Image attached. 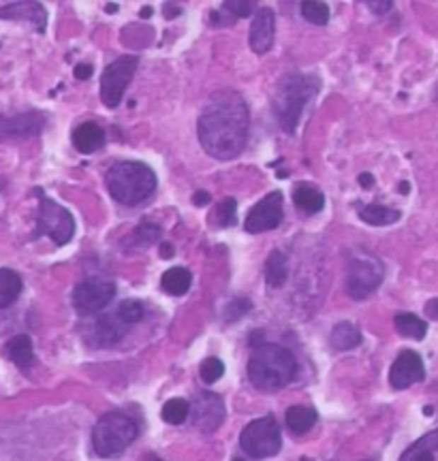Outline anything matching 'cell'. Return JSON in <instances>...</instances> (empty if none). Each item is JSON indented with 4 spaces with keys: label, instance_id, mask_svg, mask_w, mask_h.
I'll list each match as a JSON object with an SVG mask.
<instances>
[{
    "label": "cell",
    "instance_id": "obj_1",
    "mask_svg": "<svg viewBox=\"0 0 438 461\" xmlns=\"http://www.w3.org/2000/svg\"><path fill=\"white\" fill-rule=\"evenodd\" d=\"M248 107L240 92L221 90L212 94L199 115V144L218 161L240 156L248 141Z\"/></svg>",
    "mask_w": 438,
    "mask_h": 461
},
{
    "label": "cell",
    "instance_id": "obj_2",
    "mask_svg": "<svg viewBox=\"0 0 438 461\" xmlns=\"http://www.w3.org/2000/svg\"><path fill=\"white\" fill-rule=\"evenodd\" d=\"M297 376V361L278 344H261L248 361V378L261 391H278Z\"/></svg>",
    "mask_w": 438,
    "mask_h": 461
},
{
    "label": "cell",
    "instance_id": "obj_3",
    "mask_svg": "<svg viewBox=\"0 0 438 461\" xmlns=\"http://www.w3.org/2000/svg\"><path fill=\"white\" fill-rule=\"evenodd\" d=\"M318 86L321 81L316 77L304 75V73H291L282 77V81L278 83L272 96V109L284 133L289 135L295 133L299 118L304 113V107L314 98V94L318 92Z\"/></svg>",
    "mask_w": 438,
    "mask_h": 461
},
{
    "label": "cell",
    "instance_id": "obj_4",
    "mask_svg": "<svg viewBox=\"0 0 438 461\" xmlns=\"http://www.w3.org/2000/svg\"><path fill=\"white\" fill-rule=\"evenodd\" d=\"M107 190L118 203L127 207L142 205L156 190V175L146 163L125 161L116 163L105 175Z\"/></svg>",
    "mask_w": 438,
    "mask_h": 461
},
{
    "label": "cell",
    "instance_id": "obj_5",
    "mask_svg": "<svg viewBox=\"0 0 438 461\" xmlns=\"http://www.w3.org/2000/svg\"><path fill=\"white\" fill-rule=\"evenodd\" d=\"M137 438V425L122 412L103 414L92 429V446L98 457H116Z\"/></svg>",
    "mask_w": 438,
    "mask_h": 461
},
{
    "label": "cell",
    "instance_id": "obj_6",
    "mask_svg": "<svg viewBox=\"0 0 438 461\" xmlns=\"http://www.w3.org/2000/svg\"><path fill=\"white\" fill-rule=\"evenodd\" d=\"M385 276V267L383 263L366 252V250H357L351 259H349V272H347V293L362 301L366 297H370L383 282Z\"/></svg>",
    "mask_w": 438,
    "mask_h": 461
},
{
    "label": "cell",
    "instance_id": "obj_7",
    "mask_svg": "<svg viewBox=\"0 0 438 461\" xmlns=\"http://www.w3.org/2000/svg\"><path fill=\"white\" fill-rule=\"evenodd\" d=\"M39 216H37V233L39 235H47L56 246H64L73 240L75 235V220L71 216V211L62 205H58L56 201H52L50 197H45L39 190Z\"/></svg>",
    "mask_w": 438,
    "mask_h": 461
},
{
    "label": "cell",
    "instance_id": "obj_8",
    "mask_svg": "<svg viewBox=\"0 0 438 461\" xmlns=\"http://www.w3.org/2000/svg\"><path fill=\"white\" fill-rule=\"evenodd\" d=\"M282 438H280V427L274 416H261L248 423L240 436V446L248 457L255 459H265L274 457L280 450Z\"/></svg>",
    "mask_w": 438,
    "mask_h": 461
},
{
    "label": "cell",
    "instance_id": "obj_9",
    "mask_svg": "<svg viewBox=\"0 0 438 461\" xmlns=\"http://www.w3.org/2000/svg\"><path fill=\"white\" fill-rule=\"evenodd\" d=\"M139 66V58L137 56H122L118 60H114L109 66H105L103 75H100V100L109 107L116 109L125 96V90L129 88L135 71Z\"/></svg>",
    "mask_w": 438,
    "mask_h": 461
},
{
    "label": "cell",
    "instance_id": "obj_10",
    "mask_svg": "<svg viewBox=\"0 0 438 461\" xmlns=\"http://www.w3.org/2000/svg\"><path fill=\"white\" fill-rule=\"evenodd\" d=\"M116 284L103 278H86L73 291V305L79 314H96L112 303Z\"/></svg>",
    "mask_w": 438,
    "mask_h": 461
},
{
    "label": "cell",
    "instance_id": "obj_11",
    "mask_svg": "<svg viewBox=\"0 0 438 461\" xmlns=\"http://www.w3.org/2000/svg\"><path fill=\"white\" fill-rule=\"evenodd\" d=\"M282 222V192L274 190L265 194L246 216L244 228L248 233H265Z\"/></svg>",
    "mask_w": 438,
    "mask_h": 461
},
{
    "label": "cell",
    "instance_id": "obj_12",
    "mask_svg": "<svg viewBox=\"0 0 438 461\" xmlns=\"http://www.w3.org/2000/svg\"><path fill=\"white\" fill-rule=\"evenodd\" d=\"M225 419V408H223V399L216 393L203 391L195 397L192 402V423L197 429H201L203 433H212L218 425Z\"/></svg>",
    "mask_w": 438,
    "mask_h": 461
},
{
    "label": "cell",
    "instance_id": "obj_13",
    "mask_svg": "<svg viewBox=\"0 0 438 461\" xmlns=\"http://www.w3.org/2000/svg\"><path fill=\"white\" fill-rule=\"evenodd\" d=\"M423 378H425V368L415 351H402L389 370V385L398 391L408 389L410 385L421 383Z\"/></svg>",
    "mask_w": 438,
    "mask_h": 461
},
{
    "label": "cell",
    "instance_id": "obj_14",
    "mask_svg": "<svg viewBox=\"0 0 438 461\" xmlns=\"http://www.w3.org/2000/svg\"><path fill=\"white\" fill-rule=\"evenodd\" d=\"M45 127V115L39 111H26L13 118H0V141L3 139H22L35 137Z\"/></svg>",
    "mask_w": 438,
    "mask_h": 461
},
{
    "label": "cell",
    "instance_id": "obj_15",
    "mask_svg": "<svg viewBox=\"0 0 438 461\" xmlns=\"http://www.w3.org/2000/svg\"><path fill=\"white\" fill-rule=\"evenodd\" d=\"M274 33H276L274 11L267 7L259 9L250 24V49L255 54H267L274 45Z\"/></svg>",
    "mask_w": 438,
    "mask_h": 461
},
{
    "label": "cell",
    "instance_id": "obj_16",
    "mask_svg": "<svg viewBox=\"0 0 438 461\" xmlns=\"http://www.w3.org/2000/svg\"><path fill=\"white\" fill-rule=\"evenodd\" d=\"M0 20H28L39 33H45L47 11L39 3H11L0 9Z\"/></svg>",
    "mask_w": 438,
    "mask_h": 461
},
{
    "label": "cell",
    "instance_id": "obj_17",
    "mask_svg": "<svg viewBox=\"0 0 438 461\" xmlns=\"http://www.w3.org/2000/svg\"><path fill=\"white\" fill-rule=\"evenodd\" d=\"M3 355L13 361L22 372H28L35 363V351L28 335H16L3 346Z\"/></svg>",
    "mask_w": 438,
    "mask_h": 461
},
{
    "label": "cell",
    "instance_id": "obj_18",
    "mask_svg": "<svg viewBox=\"0 0 438 461\" xmlns=\"http://www.w3.org/2000/svg\"><path fill=\"white\" fill-rule=\"evenodd\" d=\"M129 325L114 312V314H107V316H100L96 320V327H94V337L100 346H114L116 342H120L127 333Z\"/></svg>",
    "mask_w": 438,
    "mask_h": 461
},
{
    "label": "cell",
    "instance_id": "obj_19",
    "mask_svg": "<svg viewBox=\"0 0 438 461\" xmlns=\"http://www.w3.org/2000/svg\"><path fill=\"white\" fill-rule=\"evenodd\" d=\"M73 146L81 154H92L105 144V131L94 122H83L73 131Z\"/></svg>",
    "mask_w": 438,
    "mask_h": 461
},
{
    "label": "cell",
    "instance_id": "obj_20",
    "mask_svg": "<svg viewBox=\"0 0 438 461\" xmlns=\"http://www.w3.org/2000/svg\"><path fill=\"white\" fill-rule=\"evenodd\" d=\"M434 453H438V429L421 436L413 442L400 457V461H434Z\"/></svg>",
    "mask_w": 438,
    "mask_h": 461
},
{
    "label": "cell",
    "instance_id": "obj_21",
    "mask_svg": "<svg viewBox=\"0 0 438 461\" xmlns=\"http://www.w3.org/2000/svg\"><path fill=\"white\" fill-rule=\"evenodd\" d=\"M287 419V427L295 433V436H304L306 431H310L316 423V410L310 406H291L284 414Z\"/></svg>",
    "mask_w": 438,
    "mask_h": 461
},
{
    "label": "cell",
    "instance_id": "obj_22",
    "mask_svg": "<svg viewBox=\"0 0 438 461\" xmlns=\"http://www.w3.org/2000/svg\"><path fill=\"white\" fill-rule=\"evenodd\" d=\"M330 344H332V349H336V351H351V349H355V346L362 344V333L353 322L345 320V322H338L332 329Z\"/></svg>",
    "mask_w": 438,
    "mask_h": 461
},
{
    "label": "cell",
    "instance_id": "obj_23",
    "mask_svg": "<svg viewBox=\"0 0 438 461\" xmlns=\"http://www.w3.org/2000/svg\"><path fill=\"white\" fill-rule=\"evenodd\" d=\"M22 278L13 269H0V310L13 305L22 293Z\"/></svg>",
    "mask_w": 438,
    "mask_h": 461
},
{
    "label": "cell",
    "instance_id": "obj_24",
    "mask_svg": "<svg viewBox=\"0 0 438 461\" xmlns=\"http://www.w3.org/2000/svg\"><path fill=\"white\" fill-rule=\"evenodd\" d=\"M293 203L297 209L306 211V214H316L323 209L325 205V197L323 192H318L314 186H308V184H299L295 190H293Z\"/></svg>",
    "mask_w": 438,
    "mask_h": 461
},
{
    "label": "cell",
    "instance_id": "obj_25",
    "mask_svg": "<svg viewBox=\"0 0 438 461\" xmlns=\"http://www.w3.org/2000/svg\"><path fill=\"white\" fill-rule=\"evenodd\" d=\"M190 282H192V276H190V272L186 267H171L161 278L163 291L173 295V297L184 295L190 288Z\"/></svg>",
    "mask_w": 438,
    "mask_h": 461
},
{
    "label": "cell",
    "instance_id": "obj_26",
    "mask_svg": "<svg viewBox=\"0 0 438 461\" xmlns=\"http://www.w3.org/2000/svg\"><path fill=\"white\" fill-rule=\"evenodd\" d=\"M161 235H163V230H161L159 224L142 222V224L133 230V233L125 240V246H127V248H139V250H144V248L156 244V242L161 240Z\"/></svg>",
    "mask_w": 438,
    "mask_h": 461
},
{
    "label": "cell",
    "instance_id": "obj_27",
    "mask_svg": "<svg viewBox=\"0 0 438 461\" xmlns=\"http://www.w3.org/2000/svg\"><path fill=\"white\" fill-rule=\"evenodd\" d=\"M393 325L398 329V333L402 337H410V339H423L427 333V322L421 320L419 316L410 314V312H400L393 318Z\"/></svg>",
    "mask_w": 438,
    "mask_h": 461
},
{
    "label": "cell",
    "instance_id": "obj_28",
    "mask_svg": "<svg viewBox=\"0 0 438 461\" xmlns=\"http://www.w3.org/2000/svg\"><path fill=\"white\" fill-rule=\"evenodd\" d=\"M400 211L398 209H391V207H385V205H366V207H359V218L372 226H387V224H393L400 220Z\"/></svg>",
    "mask_w": 438,
    "mask_h": 461
},
{
    "label": "cell",
    "instance_id": "obj_29",
    "mask_svg": "<svg viewBox=\"0 0 438 461\" xmlns=\"http://www.w3.org/2000/svg\"><path fill=\"white\" fill-rule=\"evenodd\" d=\"M287 257L280 250H274L265 261V280L272 288H280L287 282Z\"/></svg>",
    "mask_w": 438,
    "mask_h": 461
},
{
    "label": "cell",
    "instance_id": "obj_30",
    "mask_svg": "<svg viewBox=\"0 0 438 461\" xmlns=\"http://www.w3.org/2000/svg\"><path fill=\"white\" fill-rule=\"evenodd\" d=\"M190 414V404L186 399H180V397H173L169 402H165L163 410H161V416L165 423L169 425H180L188 419Z\"/></svg>",
    "mask_w": 438,
    "mask_h": 461
},
{
    "label": "cell",
    "instance_id": "obj_31",
    "mask_svg": "<svg viewBox=\"0 0 438 461\" xmlns=\"http://www.w3.org/2000/svg\"><path fill=\"white\" fill-rule=\"evenodd\" d=\"M301 16L314 26H325L330 22V7L327 3H318V0H306L301 3Z\"/></svg>",
    "mask_w": 438,
    "mask_h": 461
},
{
    "label": "cell",
    "instance_id": "obj_32",
    "mask_svg": "<svg viewBox=\"0 0 438 461\" xmlns=\"http://www.w3.org/2000/svg\"><path fill=\"white\" fill-rule=\"evenodd\" d=\"M199 374H201V380L205 385H214L216 380H221L223 374H225V363L218 359V357H207L201 368H199Z\"/></svg>",
    "mask_w": 438,
    "mask_h": 461
},
{
    "label": "cell",
    "instance_id": "obj_33",
    "mask_svg": "<svg viewBox=\"0 0 438 461\" xmlns=\"http://www.w3.org/2000/svg\"><path fill=\"white\" fill-rule=\"evenodd\" d=\"M116 314L131 327L133 322H137V320H142L144 318V314H146V308H144V303L142 301H137V299H127V301H122L120 303V308L116 310Z\"/></svg>",
    "mask_w": 438,
    "mask_h": 461
},
{
    "label": "cell",
    "instance_id": "obj_34",
    "mask_svg": "<svg viewBox=\"0 0 438 461\" xmlns=\"http://www.w3.org/2000/svg\"><path fill=\"white\" fill-rule=\"evenodd\" d=\"M216 222L221 226H234L238 222V203L234 197L225 199L216 207Z\"/></svg>",
    "mask_w": 438,
    "mask_h": 461
},
{
    "label": "cell",
    "instance_id": "obj_35",
    "mask_svg": "<svg viewBox=\"0 0 438 461\" xmlns=\"http://www.w3.org/2000/svg\"><path fill=\"white\" fill-rule=\"evenodd\" d=\"M223 7L236 18H248L255 13V3H248V0H227V3H223Z\"/></svg>",
    "mask_w": 438,
    "mask_h": 461
},
{
    "label": "cell",
    "instance_id": "obj_36",
    "mask_svg": "<svg viewBox=\"0 0 438 461\" xmlns=\"http://www.w3.org/2000/svg\"><path fill=\"white\" fill-rule=\"evenodd\" d=\"M248 310H250V301L248 299H234L227 305L225 316H227V320H236V318H242Z\"/></svg>",
    "mask_w": 438,
    "mask_h": 461
},
{
    "label": "cell",
    "instance_id": "obj_37",
    "mask_svg": "<svg viewBox=\"0 0 438 461\" xmlns=\"http://www.w3.org/2000/svg\"><path fill=\"white\" fill-rule=\"evenodd\" d=\"M209 20H212V24L216 26V28H221V26H231L234 22H236V18L225 9V7H221V9H216V11H212V16H209Z\"/></svg>",
    "mask_w": 438,
    "mask_h": 461
},
{
    "label": "cell",
    "instance_id": "obj_38",
    "mask_svg": "<svg viewBox=\"0 0 438 461\" xmlns=\"http://www.w3.org/2000/svg\"><path fill=\"white\" fill-rule=\"evenodd\" d=\"M366 5H368V7H370V9H372L374 13H387V11H389V9L393 7V3H391V0H383V3H379V0H376V3H374V0H368Z\"/></svg>",
    "mask_w": 438,
    "mask_h": 461
},
{
    "label": "cell",
    "instance_id": "obj_39",
    "mask_svg": "<svg viewBox=\"0 0 438 461\" xmlns=\"http://www.w3.org/2000/svg\"><path fill=\"white\" fill-rule=\"evenodd\" d=\"M73 73H75V77H77V79L86 81V79H90V77H92L94 69H92V64H77Z\"/></svg>",
    "mask_w": 438,
    "mask_h": 461
},
{
    "label": "cell",
    "instance_id": "obj_40",
    "mask_svg": "<svg viewBox=\"0 0 438 461\" xmlns=\"http://www.w3.org/2000/svg\"><path fill=\"white\" fill-rule=\"evenodd\" d=\"M423 312H425V316H427V318H432V320H438V297L430 299V301L425 303Z\"/></svg>",
    "mask_w": 438,
    "mask_h": 461
},
{
    "label": "cell",
    "instance_id": "obj_41",
    "mask_svg": "<svg viewBox=\"0 0 438 461\" xmlns=\"http://www.w3.org/2000/svg\"><path fill=\"white\" fill-rule=\"evenodd\" d=\"M209 201H212V197H209L205 190H197L195 197H192V203H195L197 207H203V205H207Z\"/></svg>",
    "mask_w": 438,
    "mask_h": 461
},
{
    "label": "cell",
    "instance_id": "obj_42",
    "mask_svg": "<svg viewBox=\"0 0 438 461\" xmlns=\"http://www.w3.org/2000/svg\"><path fill=\"white\" fill-rule=\"evenodd\" d=\"M357 180H359V184H362L364 188H370V186L374 184V177H372L370 173H362V175H359Z\"/></svg>",
    "mask_w": 438,
    "mask_h": 461
},
{
    "label": "cell",
    "instance_id": "obj_43",
    "mask_svg": "<svg viewBox=\"0 0 438 461\" xmlns=\"http://www.w3.org/2000/svg\"><path fill=\"white\" fill-rule=\"evenodd\" d=\"M161 257L163 259H171L173 257V246L171 244H163L161 246Z\"/></svg>",
    "mask_w": 438,
    "mask_h": 461
},
{
    "label": "cell",
    "instance_id": "obj_44",
    "mask_svg": "<svg viewBox=\"0 0 438 461\" xmlns=\"http://www.w3.org/2000/svg\"><path fill=\"white\" fill-rule=\"evenodd\" d=\"M118 9H120V7H118V5H114V3H109V5H105V11H107V13H116Z\"/></svg>",
    "mask_w": 438,
    "mask_h": 461
},
{
    "label": "cell",
    "instance_id": "obj_45",
    "mask_svg": "<svg viewBox=\"0 0 438 461\" xmlns=\"http://www.w3.org/2000/svg\"><path fill=\"white\" fill-rule=\"evenodd\" d=\"M139 16H142V18H144V20H146V18H150V16H152V9H150V7H144V9H142V13H139Z\"/></svg>",
    "mask_w": 438,
    "mask_h": 461
},
{
    "label": "cell",
    "instance_id": "obj_46",
    "mask_svg": "<svg viewBox=\"0 0 438 461\" xmlns=\"http://www.w3.org/2000/svg\"><path fill=\"white\" fill-rule=\"evenodd\" d=\"M408 190H410V186H408L406 182H402V184H400V192H402V194H406Z\"/></svg>",
    "mask_w": 438,
    "mask_h": 461
},
{
    "label": "cell",
    "instance_id": "obj_47",
    "mask_svg": "<svg viewBox=\"0 0 438 461\" xmlns=\"http://www.w3.org/2000/svg\"><path fill=\"white\" fill-rule=\"evenodd\" d=\"M234 461H246V459H242V457H236Z\"/></svg>",
    "mask_w": 438,
    "mask_h": 461
},
{
    "label": "cell",
    "instance_id": "obj_48",
    "mask_svg": "<svg viewBox=\"0 0 438 461\" xmlns=\"http://www.w3.org/2000/svg\"><path fill=\"white\" fill-rule=\"evenodd\" d=\"M366 461H370V459H366Z\"/></svg>",
    "mask_w": 438,
    "mask_h": 461
}]
</instances>
